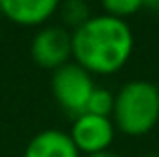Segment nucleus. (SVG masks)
Instances as JSON below:
<instances>
[{
	"instance_id": "1",
	"label": "nucleus",
	"mask_w": 159,
	"mask_h": 157,
	"mask_svg": "<svg viewBox=\"0 0 159 157\" xmlns=\"http://www.w3.org/2000/svg\"><path fill=\"white\" fill-rule=\"evenodd\" d=\"M73 61L93 77L117 75L131 61L135 36L127 20L93 14L70 32Z\"/></svg>"
},
{
	"instance_id": "2",
	"label": "nucleus",
	"mask_w": 159,
	"mask_h": 157,
	"mask_svg": "<svg viewBox=\"0 0 159 157\" xmlns=\"http://www.w3.org/2000/svg\"><path fill=\"white\" fill-rule=\"evenodd\" d=\"M113 125L127 137L149 135L159 125V93L157 85L145 78L127 81L115 93Z\"/></svg>"
},
{
	"instance_id": "3",
	"label": "nucleus",
	"mask_w": 159,
	"mask_h": 157,
	"mask_svg": "<svg viewBox=\"0 0 159 157\" xmlns=\"http://www.w3.org/2000/svg\"><path fill=\"white\" fill-rule=\"evenodd\" d=\"M95 87L97 85H95L93 75L87 73L83 67H79L75 61L52 71V78H51L52 97L57 101V105L73 117L85 113L89 97Z\"/></svg>"
},
{
	"instance_id": "4",
	"label": "nucleus",
	"mask_w": 159,
	"mask_h": 157,
	"mask_svg": "<svg viewBox=\"0 0 159 157\" xmlns=\"http://www.w3.org/2000/svg\"><path fill=\"white\" fill-rule=\"evenodd\" d=\"M70 141L83 157L111 151L117 129L111 117H99L93 113H81L73 119V125L66 131Z\"/></svg>"
},
{
	"instance_id": "5",
	"label": "nucleus",
	"mask_w": 159,
	"mask_h": 157,
	"mask_svg": "<svg viewBox=\"0 0 159 157\" xmlns=\"http://www.w3.org/2000/svg\"><path fill=\"white\" fill-rule=\"evenodd\" d=\"M30 56L40 69L57 71L73 59V40L69 28L61 24H44L30 43Z\"/></svg>"
},
{
	"instance_id": "6",
	"label": "nucleus",
	"mask_w": 159,
	"mask_h": 157,
	"mask_svg": "<svg viewBox=\"0 0 159 157\" xmlns=\"http://www.w3.org/2000/svg\"><path fill=\"white\" fill-rule=\"evenodd\" d=\"M62 0H0L2 16L18 26H44L58 12Z\"/></svg>"
},
{
	"instance_id": "7",
	"label": "nucleus",
	"mask_w": 159,
	"mask_h": 157,
	"mask_svg": "<svg viewBox=\"0 0 159 157\" xmlns=\"http://www.w3.org/2000/svg\"><path fill=\"white\" fill-rule=\"evenodd\" d=\"M22 157H83L69 133L61 129H44L36 133L24 147Z\"/></svg>"
},
{
	"instance_id": "8",
	"label": "nucleus",
	"mask_w": 159,
	"mask_h": 157,
	"mask_svg": "<svg viewBox=\"0 0 159 157\" xmlns=\"http://www.w3.org/2000/svg\"><path fill=\"white\" fill-rule=\"evenodd\" d=\"M57 14H61L62 22H65V28L70 26L73 30L79 28L81 24H85L93 16L87 0H62Z\"/></svg>"
},
{
	"instance_id": "9",
	"label": "nucleus",
	"mask_w": 159,
	"mask_h": 157,
	"mask_svg": "<svg viewBox=\"0 0 159 157\" xmlns=\"http://www.w3.org/2000/svg\"><path fill=\"white\" fill-rule=\"evenodd\" d=\"M113 105H115V93H111L105 87H95L89 97L85 113H93L99 117H111Z\"/></svg>"
},
{
	"instance_id": "10",
	"label": "nucleus",
	"mask_w": 159,
	"mask_h": 157,
	"mask_svg": "<svg viewBox=\"0 0 159 157\" xmlns=\"http://www.w3.org/2000/svg\"><path fill=\"white\" fill-rule=\"evenodd\" d=\"M99 4L103 8V14L115 16L121 20H127L129 16L145 8V0H99Z\"/></svg>"
},
{
	"instance_id": "11",
	"label": "nucleus",
	"mask_w": 159,
	"mask_h": 157,
	"mask_svg": "<svg viewBox=\"0 0 159 157\" xmlns=\"http://www.w3.org/2000/svg\"><path fill=\"white\" fill-rule=\"evenodd\" d=\"M145 8H151V10L159 12V0H145Z\"/></svg>"
},
{
	"instance_id": "12",
	"label": "nucleus",
	"mask_w": 159,
	"mask_h": 157,
	"mask_svg": "<svg viewBox=\"0 0 159 157\" xmlns=\"http://www.w3.org/2000/svg\"><path fill=\"white\" fill-rule=\"evenodd\" d=\"M87 157H121V155L113 153V151H103V153H97V155H87Z\"/></svg>"
},
{
	"instance_id": "13",
	"label": "nucleus",
	"mask_w": 159,
	"mask_h": 157,
	"mask_svg": "<svg viewBox=\"0 0 159 157\" xmlns=\"http://www.w3.org/2000/svg\"><path fill=\"white\" fill-rule=\"evenodd\" d=\"M141 157H159V153H155V151H151V153H145V155H141Z\"/></svg>"
},
{
	"instance_id": "14",
	"label": "nucleus",
	"mask_w": 159,
	"mask_h": 157,
	"mask_svg": "<svg viewBox=\"0 0 159 157\" xmlns=\"http://www.w3.org/2000/svg\"><path fill=\"white\" fill-rule=\"evenodd\" d=\"M2 20H4V16H2V10H0V24H2Z\"/></svg>"
},
{
	"instance_id": "15",
	"label": "nucleus",
	"mask_w": 159,
	"mask_h": 157,
	"mask_svg": "<svg viewBox=\"0 0 159 157\" xmlns=\"http://www.w3.org/2000/svg\"><path fill=\"white\" fill-rule=\"evenodd\" d=\"M157 93H159V85H157Z\"/></svg>"
}]
</instances>
